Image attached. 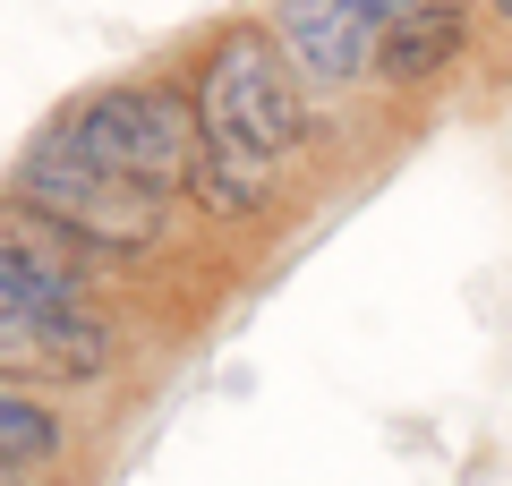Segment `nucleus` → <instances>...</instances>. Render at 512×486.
Instances as JSON below:
<instances>
[{
  "instance_id": "nucleus-7",
  "label": "nucleus",
  "mask_w": 512,
  "mask_h": 486,
  "mask_svg": "<svg viewBox=\"0 0 512 486\" xmlns=\"http://www.w3.org/2000/svg\"><path fill=\"white\" fill-rule=\"evenodd\" d=\"M274 180H282L274 162L205 145V154H197V180H188V197H197L205 214H222V222H256L265 205H274Z\"/></svg>"
},
{
  "instance_id": "nucleus-5",
  "label": "nucleus",
  "mask_w": 512,
  "mask_h": 486,
  "mask_svg": "<svg viewBox=\"0 0 512 486\" xmlns=\"http://www.w3.org/2000/svg\"><path fill=\"white\" fill-rule=\"evenodd\" d=\"M274 43L308 86H359L376 69V18L359 0H274Z\"/></svg>"
},
{
  "instance_id": "nucleus-6",
  "label": "nucleus",
  "mask_w": 512,
  "mask_h": 486,
  "mask_svg": "<svg viewBox=\"0 0 512 486\" xmlns=\"http://www.w3.org/2000/svg\"><path fill=\"white\" fill-rule=\"evenodd\" d=\"M461 43H470V18L461 9H419V18L376 35V77L384 86H427V77H444L461 60Z\"/></svg>"
},
{
  "instance_id": "nucleus-2",
  "label": "nucleus",
  "mask_w": 512,
  "mask_h": 486,
  "mask_svg": "<svg viewBox=\"0 0 512 486\" xmlns=\"http://www.w3.org/2000/svg\"><path fill=\"white\" fill-rule=\"evenodd\" d=\"M9 205L52 214L60 231L94 256V265L146 256V248H163V231H171V197H154V188H128V180H111V171H94V162L69 145V128L35 137V154H26L18 180H9Z\"/></svg>"
},
{
  "instance_id": "nucleus-1",
  "label": "nucleus",
  "mask_w": 512,
  "mask_h": 486,
  "mask_svg": "<svg viewBox=\"0 0 512 486\" xmlns=\"http://www.w3.org/2000/svg\"><path fill=\"white\" fill-rule=\"evenodd\" d=\"M197 120H205V145H222V154H256L274 171H282V154H299V137H308V86H299L291 52L274 43V26L214 35V52L197 69Z\"/></svg>"
},
{
  "instance_id": "nucleus-8",
  "label": "nucleus",
  "mask_w": 512,
  "mask_h": 486,
  "mask_svg": "<svg viewBox=\"0 0 512 486\" xmlns=\"http://www.w3.org/2000/svg\"><path fill=\"white\" fill-rule=\"evenodd\" d=\"M86 290H94V282L52 273L43 256H26V248L0 239V316H77V307H94Z\"/></svg>"
},
{
  "instance_id": "nucleus-4",
  "label": "nucleus",
  "mask_w": 512,
  "mask_h": 486,
  "mask_svg": "<svg viewBox=\"0 0 512 486\" xmlns=\"http://www.w3.org/2000/svg\"><path fill=\"white\" fill-rule=\"evenodd\" d=\"M120 367V333L111 316L77 307V316H0V384H103Z\"/></svg>"
},
{
  "instance_id": "nucleus-11",
  "label": "nucleus",
  "mask_w": 512,
  "mask_h": 486,
  "mask_svg": "<svg viewBox=\"0 0 512 486\" xmlns=\"http://www.w3.org/2000/svg\"><path fill=\"white\" fill-rule=\"evenodd\" d=\"M495 18H504V26H512V0H495Z\"/></svg>"
},
{
  "instance_id": "nucleus-10",
  "label": "nucleus",
  "mask_w": 512,
  "mask_h": 486,
  "mask_svg": "<svg viewBox=\"0 0 512 486\" xmlns=\"http://www.w3.org/2000/svg\"><path fill=\"white\" fill-rule=\"evenodd\" d=\"M0 486H26V469H0Z\"/></svg>"
},
{
  "instance_id": "nucleus-3",
  "label": "nucleus",
  "mask_w": 512,
  "mask_h": 486,
  "mask_svg": "<svg viewBox=\"0 0 512 486\" xmlns=\"http://www.w3.org/2000/svg\"><path fill=\"white\" fill-rule=\"evenodd\" d=\"M60 128H69V145L94 171H111L128 188H154V197H180L205 154L197 86H111L94 103H77Z\"/></svg>"
},
{
  "instance_id": "nucleus-9",
  "label": "nucleus",
  "mask_w": 512,
  "mask_h": 486,
  "mask_svg": "<svg viewBox=\"0 0 512 486\" xmlns=\"http://www.w3.org/2000/svg\"><path fill=\"white\" fill-rule=\"evenodd\" d=\"M60 444H69V427L35 393L0 384V469H43V461H60Z\"/></svg>"
}]
</instances>
